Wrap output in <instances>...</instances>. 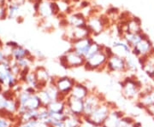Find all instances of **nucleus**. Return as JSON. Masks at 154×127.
Wrapping results in <instances>:
<instances>
[{"label": "nucleus", "mask_w": 154, "mask_h": 127, "mask_svg": "<svg viewBox=\"0 0 154 127\" xmlns=\"http://www.w3.org/2000/svg\"><path fill=\"white\" fill-rule=\"evenodd\" d=\"M46 108L51 113L65 114L66 102H65V101H53Z\"/></svg>", "instance_id": "ddd939ff"}, {"label": "nucleus", "mask_w": 154, "mask_h": 127, "mask_svg": "<svg viewBox=\"0 0 154 127\" xmlns=\"http://www.w3.org/2000/svg\"><path fill=\"white\" fill-rule=\"evenodd\" d=\"M132 54L137 58L153 55L154 47L149 37L142 39L135 47L132 48Z\"/></svg>", "instance_id": "0eeeda50"}, {"label": "nucleus", "mask_w": 154, "mask_h": 127, "mask_svg": "<svg viewBox=\"0 0 154 127\" xmlns=\"http://www.w3.org/2000/svg\"><path fill=\"white\" fill-rule=\"evenodd\" d=\"M126 114H124V112L119 110L116 108L110 112L109 116L107 117V119L104 122L102 127H119L121 119Z\"/></svg>", "instance_id": "9d476101"}, {"label": "nucleus", "mask_w": 154, "mask_h": 127, "mask_svg": "<svg viewBox=\"0 0 154 127\" xmlns=\"http://www.w3.org/2000/svg\"><path fill=\"white\" fill-rule=\"evenodd\" d=\"M115 108H116V105H112L111 102L105 101L103 103H101L89 116L82 117V118L88 122H90L94 126H102L107 117L109 116L110 112Z\"/></svg>", "instance_id": "f03ea898"}, {"label": "nucleus", "mask_w": 154, "mask_h": 127, "mask_svg": "<svg viewBox=\"0 0 154 127\" xmlns=\"http://www.w3.org/2000/svg\"><path fill=\"white\" fill-rule=\"evenodd\" d=\"M74 1H76V2H77V1H79V0H74Z\"/></svg>", "instance_id": "5701e85b"}, {"label": "nucleus", "mask_w": 154, "mask_h": 127, "mask_svg": "<svg viewBox=\"0 0 154 127\" xmlns=\"http://www.w3.org/2000/svg\"><path fill=\"white\" fill-rule=\"evenodd\" d=\"M145 111L150 116H152L154 119V105L152 106V107H150L148 108H146Z\"/></svg>", "instance_id": "a211bd4d"}, {"label": "nucleus", "mask_w": 154, "mask_h": 127, "mask_svg": "<svg viewBox=\"0 0 154 127\" xmlns=\"http://www.w3.org/2000/svg\"><path fill=\"white\" fill-rule=\"evenodd\" d=\"M126 127H134V125H131V126H128Z\"/></svg>", "instance_id": "412c9836"}, {"label": "nucleus", "mask_w": 154, "mask_h": 127, "mask_svg": "<svg viewBox=\"0 0 154 127\" xmlns=\"http://www.w3.org/2000/svg\"><path fill=\"white\" fill-rule=\"evenodd\" d=\"M107 61H108V58L105 54V52L102 50L99 51L96 55H94V56H92L91 58H89L88 60H86L84 67L87 71L89 72H93V71L100 72L105 70Z\"/></svg>", "instance_id": "20e7f679"}, {"label": "nucleus", "mask_w": 154, "mask_h": 127, "mask_svg": "<svg viewBox=\"0 0 154 127\" xmlns=\"http://www.w3.org/2000/svg\"><path fill=\"white\" fill-rule=\"evenodd\" d=\"M50 82L54 84L61 94L63 96L67 97L68 96L70 95L72 90H73L77 81L75 78H72L70 77L62 76V77L57 78L51 77Z\"/></svg>", "instance_id": "423d86ee"}, {"label": "nucleus", "mask_w": 154, "mask_h": 127, "mask_svg": "<svg viewBox=\"0 0 154 127\" xmlns=\"http://www.w3.org/2000/svg\"><path fill=\"white\" fill-rule=\"evenodd\" d=\"M37 94H38V97H39V99H40V101H41V102H42V104H43L44 107H47L52 102L51 99V97H50V96L48 95V93L45 90H38Z\"/></svg>", "instance_id": "dca6fc26"}, {"label": "nucleus", "mask_w": 154, "mask_h": 127, "mask_svg": "<svg viewBox=\"0 0 154 127\" xmlns=\"http://www.w3.org/2000/svg\"><path fill=\"white\" fill-rule=\"evenodd\" d=\"M90 92H91V90L88 88L86 84H84L83 83H80V82H76L72 90L70 95L76 98L84 100L89 95Z\"/></svg>", "instance_id": "f8f14e48"}, {"label": "nucleus", "mask_w": 154, "mask_h": 127, "mask_svg": "<svg viewBox=\"0 0 154 127\" xmlns=\"http://www.w3.org/2000/svg\"><path fill=\"white\" fill-rule=\"evenodd\" d=\"M136 105L142 108L144 110H146V108H148L154 105V90L148 92V93H145V94L140 95V97L136 102Z\"/></svg>", "instance_id": "9b49d317"}, {"label": "nucleus", "mask_w": 154, "mask_h": 127, "mask_svg": "<svg viewBox=\"0 0 154 127\" xmlns=\"http://www.w3.org/2000/svg\"><path fill=\"white\" fill-rule=\"evenodd\" d=\"M64 123H65V127H81L82 123V118L69 115L68 116Z\"/></svg>", "instance_id": "4468645a"}, {"label": "nucleus", "mask_w": 154, "mask_h": 127, "mask_svg": "<svg viewBox=\"0 0 154 127\" xmlns=\"http://www.w3.org/2000/svg\"><path fill=\"white\" fill-rule=\"evenodd\" d=\"M88 5V3H87V2H84L82 4V6H87Z\"/></svg>", "instance_id": "aec40b11"}, {"label": "nucleus", "mask_w": 154, "mask_h": 127, "mask_svg": "<svg viewBox=\"0 0 154 127\" xmlns=\"http://www.w3.org/2000/svg\"><path fill=\"white\" fill-rule=\"evenodd\" d=\"M105 70L108 72H126V58L114 55L108 59Z\"/></svg>", "instance_id": "6e6552de"}, {"label": "nucleus", "mask_w": 154, "mask_h": 127, "mask_svg": "<svg viewBox=\"0 0 154 127\" xmlns=\"http://www.w3.org/2000/svg\"><path fill=\"white\" fill-rule=\"evenodd\" d=\"M140 127H143V126H140Z\"/></svg>", "instance_id": "b1692460"}, {"label": "nucleus", "mask_w": 154, "mask_h": 127, "mask_svg": "<svg viewBox=\"0 0 154 127\" xmlns=\"http://www.w3.org/2000/svg\"><path fill=\"white\" fill-rule=\"evenodd\" d=\"M139 61H137L134 58H133L131 56H128L126 58V66L127 71L131 72H137L139 69L138 66Z\"/></svg>", "instance_id": "2eb2a0df"}, {"label": "nucleus", "mask_w": 154, "mask_h": 127, "mask_svg": "<svg viewBox=\"0 0 154 127\" xmlns=\"http://www.w3.org/2000/svg\"><path fill=\"white\" fill-rule=\"evenodd\" d=\"M51 10H52V13H54V14H57L59 11V7L57 6V4L56 3H52L51 4Z\"/></svg>", "instance_id": "f3484780"}, {"label": "nucleus", "mask_w": 154, "mask_h": 127, "mask_svg": "<svg viewBox=\"0 0 154 127\" xmlns=\"http://www.w3.org/2000/svg\"><path fill=\"white\" fill-rule=\"evenodd\" d=\"M114 12H117V9H115V8H112L108 10V13H114Z\"/></svg>", "instance_id": "6ab92c4d"}, {"label": "nucleus", "mask_w": 154, "mask_h": 127, "mask_svg": "<svg viewBox=\"0 0 154 127\" xmlns=\"http://www.w3.org/2000/svg\"><path fill=\"white\" fill-rule=\"evenodd\" d=\"M105 96L98 91L91 90V92L84 99V116H89L101 103L105 102Z\"/></svg>", "instance_id": "7ed1b4c3"}, {"label": "nucleus", "mask_w": 154, "mask_h": 127, "mask_svg": "<svg viewBox=\"0 0 154 127\" xmlns=\"http://www.w3.org/2000/svg\"><path fill=\"white\" fill-rule=\"evenodd\" d=\"M66 109L65 114L68 116H74L82 118L84 116V100L79 99L71 95L67 96L66 100Z\"/></svg>", "instance_id": "39448f33"}, {"label": "nucleus", "mask_w": 154, "mask_h": 127, "mask_svg": "<svg viewBox=\"0 0 154 127\" xmlns=\"http://www.w3.org/2000/svg\"><path fill=\"white\" fill-rule=\"evenodd\" d=\"M65 58H66V64L67 69L69 68H75V67H80L85 65L86 59L82 55H78L75 53L72 48L67 51L65 54Z\"/></svg>", "instance_id": "1a4fd4ad"}, {"label": "nucleus", "mask_w": 154, "mask_h": 127, "mask_svg": "<svg viewBox=\"0 0 154 127\" xmlns=\"http://www.w3.org/2000/svg\"><path fill=\"white\" fill-rule=\"evenodd\" d=\"M93 127H102V126H94Z\"/></svg>", "instance_id": "4be33fe9"}, {"label": "nucleus", "mask_w": 154, "mask_h": 127, "mask_svg": "<svg viewBox=\"0 0 154 127\" xmlns=\"http://www.w3.org/2000/svg\"><path fill=\"white\" fill-rule=\"evenodd\" d=\"M119 84L122 88V96L124 99L137 102L143 86L141 80L134 77H127L120 81Z\"/></svg>", "instance_id": "f257e3e1"}]
</instances>
